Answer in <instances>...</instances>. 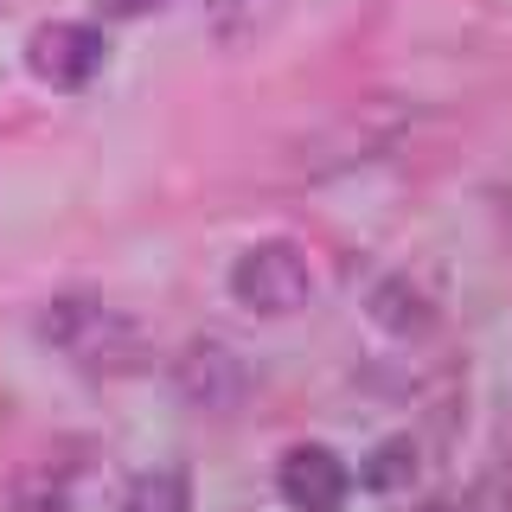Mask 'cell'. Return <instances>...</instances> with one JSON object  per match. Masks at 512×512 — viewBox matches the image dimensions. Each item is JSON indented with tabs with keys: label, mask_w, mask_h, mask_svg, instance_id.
I'll use <instances>...</instances> for the list:
<instances>
[{
	"label": "cell",
	"mask_w": 512,
	"mask_h": 512,
	"mask_svg": "<svg viewBox=\"0 0 512 512\" xmlns=\"http://www.w3.org/2000/svg\"><path fill=\"white\" fill-rule=\"evenodd\" d=\"M359 480H365L372 493H410V487H416V442H410V436H384L372 455H365Z\"/></svg>",
	"instance_id": "obj_7"
},
{
	"label": "cell",
	"mask_w": 512,
	"mask_h": 512,
	"mask_svg": "<svg viewBox=\"0 0 512 512\" xmlns=\"http://www.w3.org/2000/svg\"><path fill=\"white\" fill-rule=\"evenodd\" d=\"M173 384H180V397L192 410H237L244 404V391H250V372H244V359H237L224 340H192L180 359H173Z\"/></svg>",
	"instance_id": "obj_4"
},
{
	"label": "cell",
	"mask_w": 512,
	"mask_h": 512,
	"mask_svg": "<svg viewBox=\"0 0 512 512\" xmlns=\"http://www.w3.org/2000/svg\"><path fill=\"white\" fill-rule=\"evenodd\" d=\"M103 58H109L103 32L84 26V20H45V26L26 39L32 77H39V84H52V90H84L90 77L103 71Z\"/></svg>",
	"instance_id": "obj_3"
},
{
	"label": "cell",
	"mask_w": 512,
	"mask_h": 512,
	"mask_svg": "<svg viewBox=\"0 0 512 512\" xmlns=\"http://www.w3.org/2000/svg\"><path fill=\"white\" fill-rule=\"evenodd\" d=\"M116 20H141V13H154V7H167V0H103Z\"/></svg>",
	"instance_id": "obj_10"
},
{
	"label": "cell",
	"mask_w": 512,
	"mask_h": 512,
	"mask_svg": "<svg viewBox=\"0 0 512 512\" xmlns=\"http://www.w3.org/2000/svg\"><path fill=\"white\" fill-rule=\"evenodd\" d=\"M365 308H372V320L384 333H397V340H423V333L436 327V301H429V288L410 282V276H384Z\"/></svg>",
	"instance_id": "obj_6"
},
{
	"label": "cell",
	"mask_w": 512,
	"mask_h": 512,
	"mask_svg": "<svg viewBox=\"0 0 512 512\" xmlns=\"http://www.w3.org/2000/svg\"><path fill=\"white\" fill-rule=\"evenodd\" d=\"M122 512H192V487L180 468H154V474H135L122 493Z\"/></svg>",
	"instance_id": "obj_8"
},
{
	"label": "cell",
	"mask_w": 512,
	"mask_h": 512,
	"mask_svg": "<svg viewBox=\"0 0 512 512\" xmlns=\"http://www.w3.org/2000/svg\"><path fill=\"white\" fill-rule=\"evenodd\" d=\"M39 340L58 346V352H71L84 372H135V359H141L135 320H122L116 308H103V301H90V295H58V301H45Z\"/></svg>",
	"instance_id": "obj_1"
},
{
	"label": "cell",
	"mask_w": 512,
	"mask_h": 512,
	"mask_svg": "<svg viewBox=\"0 0 512 512\" xmlns=\"http://www.w3.org/2000/svg\"><path fill=\"white\" fill-rule=\"evenodd\" d=\"M231 295H237V308H250V314H263V320H282V314L308 308L314 269H308V256H301L295 244L269 237V244H250L231 263Z\"/></svg>",
	"instance_id": "obj_2"
},
{
	"label": "cell",
	"mask_w": 512,
	"mask_h": 512,
	"mask_svg": "<svg viewBox=\"0 0 512 512\" xmlns=\"http://www.w3.org/2000/svg\"><path fill=\"white\" fill-rule=\"evenodd\" d=\"M276 487H282V500L295 512H340L346 493H352V474H346V461L333 455V448L295 442L282 455V468H276Z\"/></svg>",
	"instance_id": "obj_5"
},
{
	"label": "cell",
	"mask_w": 512,
	"mask_h": 512,
	"mask_svg": "<svg viewBox=\"0 0 512 512\" xmlns=\"http://www.w3.org/2000/svg\"><path fill=\"white\" fill-rule=\"evenodd\" d=\"M13 512H71V487H64L52 468L20 474L13 480Z\"/></svg>",
	"instance_id": "obj_9"
}]
</instances>
